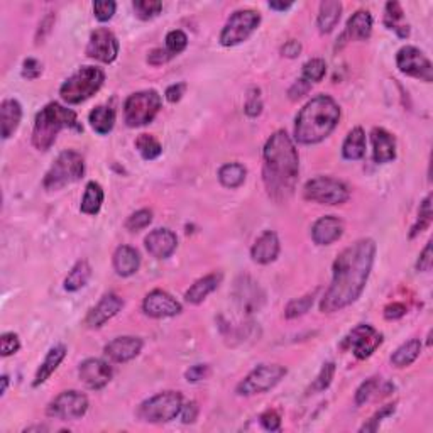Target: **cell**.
Wrapping results in <instances>:
<instances>
[{
	"label": "cell",
	"instance_id": "obj_1",
	"mask_svg": "<svg viewBox=\"0 0 433 433\" xmlns=\"http://www.w3.org/2000/svg\"><path fill=\"white\" fill-rule=\"evenodd\" d=\"M376 257V243L361 239L339 254L334 262V278L320 303L323 314H335L357 302L369 280Z\"/></svg>",
	"mask_w": 433,
	"mask_h": 433
},
{
	"label": "cell",
	"instance_id": "obj_2",
	"mask_svg": "<svg viewBox=\"0 0 433 433\" xmlns=\"http://www.w3.org/2000/svg\"><path fill=\"white\" fill-rule=\"evenodd\" d=\"M262 180L268 195L276 202H286L295 193L299 174V157L295 143L285 131L269 137L262 151Z\"/></svg>",
	"mask_w": 433,
	"mask_h": 433
},
{
	"label": "cell",
	"instance_id": "obj_3",
	"mask_svg": "<svg viewBox=\"0 0 433 433\" xmlns=\"http://www.w3.org/2000/svg\"><path fill=\"white\" fill-rule=\"evenodd\" d=\"M340 120V107L328 95L311 98L299 110L295 124V137L299 144L322 143L332 134Z\"/></svg>",
	"mask_w": 433,
	"mask_h": 433
},
{
	"label": "cell",
	"instance_id": "obj_4",
	"mask_svg": "<svg viewBox=\"0 0 433 433\" xmlns=\"http://www.w3.org/2000/svg\"><path fill=\"white\" fill-rule=\"evenodd\" d=\"M63 129H73L77 132L83 131L82 124L78 122L77 114L72 108H66L56 102L48 103L36 115L34 129H32V144L39 151H48Z\"/></svg>",
	"mask_w": 433,
	"mask_h": 433
},
{
	"label": "cell",
	"instance_id": "obj_5",
	"mask_svg": "<svg viewBox=\"0 0 433 433\" xmlns=\"http://www.w3.org/2000/svg\"><path fill=\"white\" fill-rule=\"evenodd\" d=\"M103 82H105V73L102 70L95 66H82L61 85L60 95L66 103L77 105L97 93L102 89Z\"/></svg>",
	"mask_w": 433,
	"mask_h": 433
},
{
	"label": "cell",
	"instance_id": "obj_6",
	"mask_svg": "<svg viewBox=\"0 0 433 433\" xmlns=\"http://www.w3.org/2000/svg\"><path fill=\"white\" fill-rule=\"evenodd\" d=\"M83 173H85V162H83L82 154L70 149L56 157L54 164L46 173L43 186L49 191L61 190L63 186L80 180Z\"/></svg>",
	"mask_w": 433,
	"mask_h": 433
},
{
	"label": "cell",
	"instance_id": "obj_7",
	"mask_svg": "<svg viewBox=\"0 0 433 433\" xmlns=\"http://www.w3.org/2000/svg\"><path fill=\"white\" fill-rule=\"evenodd\" d=\"M161 110V97L156 90L132 93L124 103V120L129 127H143L151 124Z\"/></svg>",
	"mask_w": 433,
	"mask_h": 433
},
{
	"label": "cell",
	"instance_id": "obj_8",
	"mask_svg": "<svg viewBox=\"0 0 433 433\" xmlns=\"http://www.w3.org/2000/svg\"><path fill=\"white\" fill-rule=\"evenodd\" d=\"M183 396L178 391H164L156 396L146 399L137 410L141 420L148 423H168L180 416Z\"/></svg>",
	"mask_w": 433,
	"mask_h": 433
},
{
	"label": "cell",
	"instance_id": "obj_9",
	"mask_svg": "<svg viewBox=\"0 0 433 433\" xmlns=\"http://www.w3.org/2000/svg\"><path fill=\"white\" fill-rule=\"evenodd\" d=\"M303 197L310 202L322 203V205H342L351 197L345 183L330 176H316L306 181L303 188Z\"/></svg>",
	"mask_w": 433,
	"mask_h": 433
},
{
	"label": "cell",
	"instance_id": "obj_10",
	"mask_svg": "<svg viewBox=\"0 0 433 433\" xmlns=\"http://www.w3.org/2000/svg\"><path fill=\"white\" fill-rule=\"evenodd\" d=\"M285 376L286 368L280 364L257 366L252 373L245 376L244 381L239 382L235 391L239 396H254V394L266 393V391L273 389Z\"/></svg>",
	"mask_w": 433,
	"mask_h": 433
},
{
	"label": "cell",
	"instance_id": "obj_11",
	"mask_svg": "<svg viewBox=\"0 0 433 433\" xmlns=\"http://www.w3.org/2000/svg\"><path fill=\"white\" fill-rule=\"evenodd\" d=\"M261 15L259 12L252 9L237 11L228 18V20L224 26L222 32H220V44L231 48V46H237L244 43L249 36L259 27Z\"/></svg>",
	"mask_w": 433,
	"mask_h": 433
},
{
	"label": "cell",
	"instance_id": "obj_12",
	"mask_svg": "<svg viewBox=\"0 0 433 433\" xmlns=\"http://www.w3.org/2000/svg\"><path fill=\"white\" fill-rule=\"evenodd\" d=\"M86 410H89V398L85 394L80 391H63L49 403L46 413L63 422H75L85 416Z\"/></svg>",
	"mask_w": 433,
	"mask_h": 433
},
{
	"label": "cell",
	"instance_id": "obj_13",
	"mask_svg": "<svg viewBox=\"0 0 433 433\" xmlns=\"http://www.w3.org/2000/svg\"><path fill=\"white\" fill-rule=\"evenodd\" d=\"M381 344L382 335L379 334L376 328L370 327V325L361 323L349 332V335L344 339L342 347L351 349L357 359H368V357L377 351Z\"/></svg>",
	"mask_w": 433,
	"mask_h": 433
},
{
	"label": "cell",
	"instance_id": "obj_14",
	"mask_svg": "<svg viewBox=\"0 0 433 433\" xmlns=\"http://www.w3.org/2000/svg\"><path fill=\"white\" fill-rule=\"evenodd\" d=\"M396 65L399 72L408 77L418 78L425 83L433 80V66L425 54L415 46H405L396 54Z\"/></svg>",
	"mask_w": 433,
	"mask_h": 433
},
{
	"label": "cell",
	"instance_id": "obj_15",
	"mask_svg": "<svg viewBox=\"0 0 433 433\" xmlns=\"http://www.w3.org/2000/svg\"><path fill=\"white\" fill-rule=\"evenodd\" d=\"M235 305L244 315H252L259 311L266 302V295L259 283L251 276H239L234 286Z\"/></svg>",
	"mask_w": 433,
	"mask_h": 433
},
{
	"label": "cell",
	"instance_id": "obj_16",
	"mask_svg": "<svg viewBox=\"0 0 433 433\" xmlns=\"http://www.w3.org/2000/svg\"><path fill=\"white\" fill-rule=\"evenodd\" d=\"M119 54V41L112 31L105 27L95 29L91 32L89 46H86V56L91 60L102 61V63H112Z\"/></svg>",
	"mask_w": 433,
	"mask_h": 433
},
{
	"label": "cell",
	"instance_id": "obj_17",
	"mask_svg": "<svg viewBox=\"0 0 433 433\" xmlns=\"http://www.w3.org/2000/svg\"><path fill=\"white\" fill-rule=\"evenodd\" d=\"M143 310L153 318H168L181 314V303L162 290H154L143 302Z\"/></svg>",
	"mask_w": 433,
	"mask_h": 433
},
{
	"label": "cell",
	"instance_id": "obj_18",
	"mask_svg": "<svg viewBox=\"0 0 433 433\" xmlns=\"http://www.w3.org/2000/svg\"><path fill=\"white\" fill-rule=\"evenodd\" d=\"M112 374H114V370L102 359H86L78 368V376H80L82 382L93 391L105 388L110 382Z\"/></svg>",
	"mask_w": 433,
	"mask_h": 433
},
{
	"label": "cell",
	"instance_id": "obj_19",
	"mask_svg": "<svg viewBox=\"0 0 433 433\" xmlns=\"http://www.w3.org/2000/svg\"><path fill=\"white\" fill-rule=\"evenodd\" d=\"M124 306V299L115 293H107L100 302L97 303V306H93L89 311L85 318V325L89 328H100L102 325H105L108 320L114 318L115 315L122 310Z\"/></svg>",
	"mask_w": 433,
	"mask_h": 433
},
{
	"label": "cell",
	"instance_id": "obj_20",
	"mask_svg": "<svg viewBox=\"0 0 433 433\" xmlns=\"http://www.w3.org/2000/svg\"><path fill=\"white\" fill-rule=\"evenodd\" d=\"M103 351H105L108 359L122 364V362H129L139 356L141 351H143V340L139 337L132 335L117 337V339L110 340Z\"/></svg>",
	"mask_w": 433,
	"mask_h": 433
},
{
	"label": "cell",
	"instance_id": "obj_21",
	"mask_svg": "<svg viewBox=\"0 0 433 433\" xmlns=\"http://www.w3.org/2000/svg\"><path fill=\"white\" fill-rule=\"evenodd\" d=\"M178 237L169 228H156L146 237V249L157 259H166L176 251Z\"/></svg>",
	"mask_w": 433,
	"mask_h": 433
},
{
	"label": "cell",
	"instance_id": "obj_22",
	"mask_svg": "<svg viewBox=\"0 0 433 433\" xmlns=\"http://www.w3.org/2000/svg\"><path fill=\"white\" fill-rule=\"evenodd\" d=\"M344 234L342 220L334 215H325L311 227V239L318 245H328L339 240Z\"/></svg>",
	"mask_w": 433,
	"mask_h": 433
},
{
	"label": "cell",
	"instance_id": "obj_23",
	"mask_svg": "<svg viewBox=\"0 0 433 433\" xmlns=\"http://www.w3.org/2000/svg\"><path fill=\"white\" fill-rule=\"evenodd\" d=\"M370 141H373V157L377 164L391 162L396 157V139L386 129H373Z\"/></svg>",
	"mask_w": 433,
	"mask_h": 433
},
{
	"label": "cell",
	"instance_id": "obj_24",
	"mask_svg": "<svg viewBox=\"0 0 433 433\" xmlns=\"http://www.w3.org/2000/svg\"><path fill=\"white\" fill-rule=\"evenodd\" d=\"M278 254H280V239L273 231H266L264 234L257 237L251 249L252 261L257 264H269L276 261Z\"/></svg>",
	"mask_w": 433,
	"mask_h": 433
},
{
	"label": "cell",
	"instance_id": "obj_25",
	"mask_svg": "<svg viewBox=\"0 0 433 433\" xmlns=\"http://www.w3.org/2000/svg\"><path fill=\"white\" fill-rule=\"evenodd\" d=\"M20 119H22V107H20L18 100H4L2 105H0V126H2L4 139H9L18 131Z\"/></svg>",
	"mask_w": 433,
	"mask_h": 433
},
{
	"label": "cell",
	"instance_id": "obj_26",
	"mask_svg": "<svg viewBox=\"0 0 433 433\" xmlns=\"http://www.w3.org/2000/svg\"><path fill=\"white\" fill-rule=\"evenodd\" d=\"M222 283V274L220 273H212L207 276L200 278L198 281H195L190 286V290L185 293V299L191 305H200V303L205 299L208 295L214 293L219 288V285Z\"/></svg>",
	"mask_w": 433,
	"mask_h": 433
},
{
	"label": "cell",
	"instance_id": "obj_27",
	"mask_svg": "<svg viewBox=\"0 0 433 433\" xmlns=\"http://www.w3.org/2000/svg\"><path fill=\"white\" fill-rule=\"evenodd\" d=\"M141 266V256L131 245H120L114 254V269L119 276L127 278L137 273Z\"/></svg>",
	"mask_w": 433,
	"mask_h": 433
},
{
	"label": "cell",
	"instance_id": "obj_28",
	"mask_svg": "<svg viewBox=\"0 0 433 433\" xmlns=\"http://www.w3.org/2000/svg\"><path fill=\"white\" fill-rule=\"evenodd\" d=\"M65 357H66L65 345H56V347H53L51 351L48 352V356L44 357V361L41 362L39 369H37V373L34 376V381H32V386L37 388V386L44 384V382L51 377V374L54 373V370L58 369V366L63 362Z\"/></svg>",
	"mask_w": 433,
	"mask_h": 433
},
{
	"label": "cell",
	"instance_id": "obj_29",
	"mask_svg": "<svg viewBox=\"0 0 433 433\" xmlns=\"http://www.w3.org/2000/svg\"><path fill=\"white\" fill-rule=\"evenodd\" d=\"M340 15H342V4L337 2V0H325L320 4L318 11V29L322 34H328V32L334 31V27L339 24Z\"/></svg>",
	"mask_w": 433,
	"mask_h": 433
},
{
	"label": "cell",
	"instance_id": "obj_30",
	"mask_svg": "<svg viewBox=\"0 0 433 433\" xmlns=\"http://www.w3.org/2000/svg\"><path fill=\"white\" fill-rule=\"evenodd\" d=\"M373 32V15L368 11H357L356 14L349 19L347 29H345V36L351 39L366 41L370 37Z\"/></svg>",
	"mask_w": 433,
	"mask_h": 433
},
{
	"label": "cell",
	"instance_id": "obj_31",
	"mask_svg": "<svg viewBox=\"0 0 433 433\" xmlns=\"http://www.w3.org/2000/svg\"><path fill=\"white\" fill-rule=\"evenodd\" d=\"M366 154V134L361 127L352 129L345 137L342 146V156L349 161L362 160Z\"/></svg>",
	"mask_w": 433,
	"mask_h": 433
},
{
	"label": "cell",
	"instance_id": "obj_32",
	"mask_svg": "<svg viewBox=\"0 0 433 433\" xmlns=\"http://www.w3.org/2000/svg\"><path fill=\"white\" fill-rule=\"evenodd\" d=\"M420 352H422V342H420L418 339L408 340V342L403 344L401 347H398L393 356H391V364L398 369L408 368V366H411L418 359Z\"/></svg>",
	"mask_w": 433,
	"mask_h": 433
},
{
	"label": "cell",
	"instance_id": "obj_33",
	"mask_svg": "<svg viewBox=\"0 0 433 433\" xmlns=\"http://www.w3.org/2000/svg\"><path fill=\"white\" fill-rule=\"evenodd\" d=\"M89 122L91 129L100 136H105L115 126V112L114 108L100 105L90 112Z\"/></svg>",
	"mask_w": 433,
	"mask_h": 433
},
{
	"label": "cell",
	"instance_id": "obj_34",
	"mask_svg": "<svg viewBox=\"0 0 433 433\" xmlns=\"http://www.w3.org/2000/svg\"><path fill=\"white\" fill-rule=\"evenodd\" d=\"M247 176V169L244 168L239 162H227L220 168L219 172V181L222 183L226 188H239L240 185L245 181Z\"/></svg>",
	"mask_w": 433,
	"mask_h": 433
},
{
	"label": "cell",
	"instance_id": "obj_35",
	"mask_svg": "<svg viewBox=\"0 0 433 433\" xmlns=\"http://www.w3.org/2000/svg\"><path fill=\"white\" fill-rule=\"evenodd\" d=\"M103 203V190L98 183L90 181L82 198V212L86 215H97Z\"/></svg>",
	"mask_w": 433,
	"mask_h": 433
},
{
	"label": "cell",
	"instance_id": "obj_36",
	"mask_svg": "<svg viewBox=\"0 0 433 433\" xmlns=\"http://www.w3.org/2000/svg\"><path fill=\"white\" fill-rule=\"evenodd\" d=\"M91 276V268L86 261H78L65 280L66 291H78L86 285Z\"/></svg>",
	"mask_w": 433,
	"mask_h": 433
},
{
	"label": "cell",
	"instance_id": "obj_37",
	"mask_svg": "<svg viewBox=\"0 0 433 433\" xmlns=\"http://www.w3.org/2000/svg\"><path fill=\"white\" fill-rule=\"evenodd\" d=\"M403 20V9L398 2H388L386 4V12H384V24L388 29L398 32L399 37H408L410 36V27L405 24H399Z\"/></svg>",
	"mask_w": 433,
	"mask_h": 433
},
{
	"label": "cell",
	"instance_id": "obj_38",
	"mask_svg": "<svg viewBox=\"0 0 433 433\" xmlns=\"http://www.w3.org/2000/svg\"><path fill=\"white\" fill-rule=\"evenodd\" d=\"M136 149L139 151V154L144 157L146 161L156 160V157L162 153L160 141H157L156 137L151 136V134H141L139 137H137Z\"/></svg>",
	"mask_w": 433,
	"mask_h": 433
},
{
	"label": "cell",
	"instance_id": "obj_39",
	"mask_svg": "<svg viewBox=\"0 0 433 433\" xmlns=\"http://www.w3.org/2000/svg\"><path fill=\"white\" fill-rule=\"evenodd\" d=\"M433 219V212H432V195H428L427 198L423 200L422 205H420V212H418V220H416V224L411 228L410 237L413 239L415 235H418L420 232L427 231L428 227H430Z\"/></svg>",
	"mask_w": 433,
	"mask_h": 433
},
{
	"label": "cell",
	"instance_id": "obj_40",
	"mask_svg": "<svg viewBox=\"0 0 433 433\" xmlns=\"http://www.w3.org/2000/svg\"><path fill=\"white\" fill-rule=\"evenodd\" d=\"M314 302H315V291L298 299H293V302H290L288 305H286L285 316L288 320H293V318H298V316L305 315L306 311L314 306Z\"/></svg>",
	"mask_w": 433,
	"mask_h": 433
},
{
	"label": "cell",
	"instance_id": "obj_41",
	"mask_svg": "<svg viewBox=\"0 0 433 433\" xmlns=\"http://www.w3.org/2000/svg\"><path fill=\"white\" fill-rule=\"evenodd\" d=\"M132 7H134L137 18L149 20L161 14L162 2H160V0H136V2L132 4Z\"/></svg>",
	"mask_w": 433,
	"mask_h": 433
},
{
	"label": "cell",
	"instance_id": "obj_42",
	"mask_svg": "<svg viewBox=\"0 0 433 433\" xmlns=\"http://www.w3.org/2000/svg\"><path fill=\"white\" fill-rule=\"evenodd\" d=\"M325 75H327V65H325V61L320 60V58H314V60L306 61V63L303 65L302 78H305L306 82L318 83L323 80Z\"/></svg>",
	"mask_w": 433,
	"mask_h": 433
},
{
	"label": "cell",
	"instance_id": "obj_43",
	"mask_svg": "<svg viewBox=\"0 0 433 433\" xmlns=\"http://www.w3.org/2000/svg\"><path fill=\"white\" fill-rule=\"evenodd\" d=\"M335 376V364L334 362H327V364H323V368L320 369L318 376L314 381V384L310 386V391H314V393H320V391H325L328 388V386L332 384V381H334Z\"/></svg>",
	"mask_w": 433,
	"mask_h": 433
},
{
	"label": "cell",
	"instance_id": "obj_44",
	"mask_svg": "<svg viewBox=\"0 0 433 433\" xmlns=\"http://www.w3.org/2000/svg\"><path fill=\"white\" fill-rule=\"evenodd\" d=\"M186 44H188V37L180 29H174V31L168 32V36H166V51L172 54V56H176V54L185 51Z\"/></svg>",
	"mask_w": 433,
	"mask_h": 433
},
{
	"label": "cell",
	"instance_id": "obj_45",
	"mask_svg": "<svg viewBox=\"0 0 433 433\" xmlns=\"http://www.w3.org/2000/svg\"><path fill=\"white\" fill-rule=\"evenodd\" d=\"M153 222V212L151 210H137L136 214H132L129 219L126 220V228L131 232H137V231H143L149 226V224Z\"/></svg>",
	"mask_w": 433,
	"mask_h": 433
},
{
	"label": "cell",
	"instance_id": "obj_46",
	"mask_svg": "<svg viewBox=\"0 0 433 433\" xmlns=\"http://www.w3.org/2000/svg\"><path fill=\"white\" fill-rule=\"evenodd\" d=\"M115 9H117V4L114 0H97L93 2V12L95 18H97L100 22H107L114 18Z\"/></svg>",
	"mask_w": 433,
	"mask_h": 433
},
{
	"label": "cell",
	"instance_id": "obj_47",
	"mask_svg": "<svg viewBox=\"0 0 433 433\" xmlns=\"http://www.w3.org/2000/svg\"><path fill=\"white\" fill-rule=\"evenodd\" d=\"M377 386H379V377L366 379V381L362 382V384L359 386V389H357V393H356V405L361 406V405H364L366 401H369L370 396L376 393Z\"/></svg>",
	"mask_w": 433,
	"mask_h": 433
},
{
	"label": "cell",
	"instance_id": "obj_48",
	"mask_svg": "<svg viewBox=\"0 0 433 433\" xmlns=\"http://www.w3.org/2000/svg\"><path fill=\"white\" fill-rule=\"evenodd\" d=\"M244 112L249 117H257L262 112V98L259 89H251L247 93V100H245Z\"/></svg>",
	"mask_w": 433,
	"mask_h": 433
},
{
	"label": "cell",
	"instance_id": "obj_49",
	"mask_svg": "<svg viewBox=\"0 0 433 433\" xmlns=\"http://www.w3.org/2000/svg\"><path fill=\"white\" fill-rule=\"evenodd\" d=\"M394 411H396V405H386V406H382L381 410H379L377 413L374 415L373 418H370L368 423L362 425V427H361V432H376L377 428H379V425H381L382 420L388 418V416L393 415Z\"/></svg>",
	"mask_w": 433,
	"mask_h": 433
},
{
	"label": "cell",
	"instance_id": "obj_50",
	"mask_svg": "<svg viewBox=\"0 0 433 433\" xmlns=\"http://www.w3.org/2000/svg\"><path fill=\"white\" fill-rule=\"evenodd\" d=\"M20 349L19 337L14 332H7L0 337V351H2L4 357H9L12 354H15Z\"/></svg>",
	"mask_w": 433,
	"mask_h": 433
},
{
	"label": "cell",
	"instance_id": "obj_51",
	"mask_svg": "<svg viewBox=\"0 0 433 433\" xmlns=\"http://www.w3.org/2000/svg\"><path fill=\"white\" fill-rule=\"evenodd\" d=\"M259 422L268 432H278L281 428V416L274 410L264 411V413L259 416Z\"/></svg>",
	"mask_w": 433,
	"mask_h": 433
},
{
	"label": "cell",
	"instance_id": "obj_52",
	"mask_svg": "<svg viewBox=\"0 0 433 433\" xmlns=\"http://www.w3.org/2000/svg\"><path fill=\"white\" fill-rule=\"evenodd\" d=\"M43 73V65L39 61L34 60V58H27L22 65V77L27 78V80H36L39 75Z\"/></svg>",
	"mask_w": 433,
	"mask_h": 433
},
{
	"label": "cell",
	"instance_id": "obj_53",
	"mask_svg": "<svg viewBox=\"0 0 433 433\" xmlns=\"http://www.w3.org/2000/svg\"><path fill=\"white\" fill-rule=\"evenodd\" d=\"M210 374V368L207 364H197L191 366V368L185 373V377L188 382H198L202 379H205Z\"/></svg>",
	"mask_w": 433,
	"mask_h": 433
},
{
	"label": "cell",
	"instance_id": "obj_54",
	"mask_svg": "<svg viewBox=\"0 0 433 433\" xmlns=\"http://www.w3.org/2000/svg\"><path fill=\"white\" fill-rule=\"evenodd\" d=\"M310 90H311V83L306 82L305 78H299V80L295 82L293 86L288 90V95L291 100H299L305 97Z\"/></svg>",
	"mask_w": 433,
	"mask_h": 433
},
{
	"label": "cell",
	"instance_id": "obj_55",
	"mask_svg": "<svg viewBox=\"0 0 433 433\" xmlns=\"http://www.w3.org/2000/svg\"><path fill=\"white\" fill-rule=\"evenodd\" d=\"M433 266V252H432V243H427L425 245V249L420 254L418 261H416V269L423 271V273H427V271H430Z\"/></svg>",
	"mask_w": 433,
	"mask_h": 433
},
{
	"label": "cell",
	"instance_id": "obj_56",
	"mask_svg": "<svg viewBox=\"0 0 433 433\" xmlns=\"http://www.w3.org/2000/svg\"><path fill=\"white\" fill-rule=\"evenodd\" d=\"M172 54H169L166 49H161V48H156L153 49L151 53H149L148 56V63L153 65V66H160V65H164L168 63L169 60H172Z\"/></svg>",
	"mask_w": 433,
	"mask_h": 433
},
{
	"label": "cell",
	"instance_id": "obj_57",
	"mask_svg": "<svg viewBox=\"0 0 433 433\" xmlns=\"http://www.w3.org/2000/svg\"><path fill=\"white\" fill-rule=\"evenodd\" d=\"M53 26H54V14L53 12H49V14L41 20L39 29H37V34H36V43H43L44 37L51 32Z\"/></svg>",
	"mask_w": 433,
	"mask_h": 433
},
{
	"label": "cell",
	"instance_id": "obj_58",
	"mask_svg": "<svg viewBox=\"0 0 433 433\" xmlns=\"http://www.w3.org/2000/svg\"><path fill=\"white\" fill-rule=\"evenodd\" d=\"M185 90H186L185 83H174V85L168 86V89H166L164 97H166V100H168V102L176 103V102H180V100L183 98V95H185Z\"/></svg>",
	"mask_w": 433,
	"mask_h": 433
},
{
	"label": "cell",
	"instance_id": "obj_59",
	"mask_svg": "<svg viewBox=\"0 0 433 433\" xmlns=\"http://www.w3.org/2000/svg\"><path fill=\"white\" fill-rule=\"evenodd\" d=\"M406 315V306L403 303L394 302L384 308V318L386 320H398Z\"/></svg>",
	"mask_w": 433,
	"mask_h": 433
},
{
	"label": "cell",
	"instance_id": "obj_60",
	"mask_svg": "<svg viewBox=\"0 0 433 433\" xmlns=\"http://www.w3.org/2000/svg\"><path fill=\"white\" fill-rule=\"evenodd\" d=\"M181 420L183 423H195V420H197L198 416V405L195 401L188 403V405H183L181 408Z\"/></svg>",
	"mask_w": 433,
	"mask_h": 433
},
{
	"label": "cell",
	"instance_id": "obj_61",
	"mask_svg": "<svg viewBox=\"0 0 433 433\" xmlns=\"http://www.w3.org/2000/svg\"><path fill=\"white\" fill-rule=\"evenodd\" d=\"M299 53H302V44H299V41L291 39L281 48V54L285 58H298Z\"/></svg>",
	"mask_w": 433,
	"mask_h": 433
},
{
	"label": "cell",
	"instance_id": "obj_62",
	"mask_svg": "<svg viewBox=\"0 0 433 433\" xmlns=\"http://www.w3.org/2000/svg\"><path fill=\"white\" fill-rule=\"evenodd\" d=\"M291 6H293V4H291V2H269L271 9H273V11H280V12L281 11H288Z\"/></svg>",
	"mask_w": 433,
	"mask_h": 433
},
{
	"label": "cell",
	"instance_id": "obj_63",
	"mask_svg": "<svg viewBox=\"0 0 433 433\" xmlns=\"http://www.w3.org/2000/svg\"><path fill=\"white\" fill-rule=\"evenodd\" d=\"M7 386H9V376H2V389H0V394H6Z\"/></svg>",
	"mask_w": 433,
	"mask_h": 433
}]
</instances>
